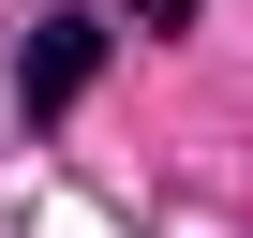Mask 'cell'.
Instances as JSON below:
<instances>
[{"mask_svg":"<svg viewBox=\"0 0 253 238\" xmlns=\"http://www.w3.org/2000/svg\"><path fill=\"white\" fill-rule=\"evenodd\" d=\"M89 75H104V30H89V15H45V30L15 45V104H30V119H60Z\"/></svg>","mask_w":253,"mask_h":238,"instance_id":"cell-1","label":"cell"},{"mask_svg":"<svg viewBox=\"0 0 253 238\" xmlns=\"http://www.w3.org/2000/svg\"><path fill=\"white\" fill-rule=\"evenodd\" d=\"M134 15H149V30H194V0H134Z\"/></svg>","mask_w":253,"mask_h":238,"instance_id":"cell-2","label":"cell"}]
</instances>
